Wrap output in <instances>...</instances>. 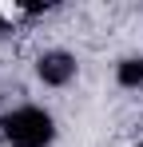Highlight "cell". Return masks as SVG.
I'll return each mask as SVG.
<instances>
[{"label":"cell","instance_id":"cell-1","mask_svg":"<svg viewBox=\"0 0 143 147\" xmlns=\"http://www.w3.org/2000/svg\"><path fill=\"white\" fill-rule=\"evenodd\" d=\"M0 131H4V139H8L12 147H48L52 139H56L52 115H48L44 107H32V103L8 111V115L0 119Z\"/></svg>","mask_w":143,"mask_h":147},{"label":"cell","instance_id":"cell-3","mask_svg":"<svg viewBox=\"0 0 143 147\" xmlns=\"http://www.w3.org/2000/svg\"><path fill=\"white\" fill-rule=\"evenodd\" d=\"M119 84L123 88H143V56H127V60H119Z\"/></svg>","mask_w":143,"mask_h":147},{"label":"cell","instance_id":"cell-2","mask_svg":"<svg viewBox=\"0 0 143 147\" xmlns=\"http://www.w3.org/2000/svg\"><path fill=\"white\" fill-rule=\"evenodd\" d=\"M36 76L44 84H52V88H64L76 76V56H68V52H44L36 60Z\"/></svg>","mask_w":143,"mask_h":147}]
</instances>
